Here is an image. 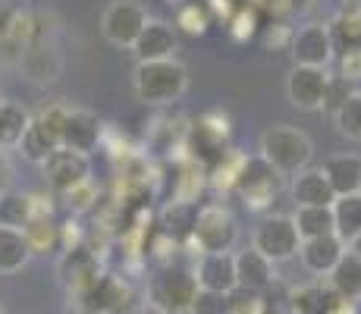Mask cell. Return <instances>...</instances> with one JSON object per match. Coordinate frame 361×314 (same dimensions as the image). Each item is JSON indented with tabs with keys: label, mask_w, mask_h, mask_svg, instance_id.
Masks as SVG:
<instances>
[{
	"label": "cell",
	"mask_w": 361,
	"mask_h": 314,
	"mask_svg": "<svg viewBox=\"0 0 361 314\" xmlns=\"http://www.w3.org/2000/svg\"><path fill=\"white\" fill-rule=\"evenodd\" d=\"M345 97H349V85H345L343 79H336V76H333V79H330V88H327V101H324V110L336 114L339 104H343Z\"/></svg>",
	"instance_id": "obj_40"
},
{
	"label": "cell",
	"mask_w": 361,
	"mask_h": 314,
	"mask_svg": "<svg viewBox=\"0 0 361 314\" xmlns=\"http://www.w3.org/2000/svg\"><path fill=\"white\" fill-rule=\"evenodd\" d=\"M126 314H164V311H157L154 305H138V308H129Z\"/></svg>",
	"instance_id": "obj_44"
},
{
	"label": "cell",
	"mask_w": 361,
	"mask_h": 314,
	"mask_svg": "<svg viewBox=\"0 0 361 314\" xmlns=\"http://www.w3.org/2000/svg\"><path fill=\"white\" fill-rule=\"evenodd\" d=\"M38 38H41L38 16L29 10H13L10 23H6V41H13L16 47H32L38 44Z\"/></svg>",
	"instance_id": "obj_31"
},
{
	"label": "cell",
	"mask_w": 361,
	"mask_h": 314,
	"mask_svg": "<svg viewBox=\"0 0 361 314\" xmlns=\"http://www.w3.org/2000/svg\"><path fill=\"white\" fill-rule=\"evenodd\" d=\"M330 79L333 76L327 73V69L293 66V73H289V79H286V95L298 110H324Z\"/></svg>",
	"instance_id": "obj_14"
},
{
	"label": "cell",
	"mask_w": 361,
	"mask_h": 314,
	"mask_svg": "<svg viewBox=\"0 0 361 314\" xmlns=\"http://www.w3.org/2000/svg\"><path fill=\"white\" fill-rule=\"evenodd\" d=\"M0 104H4V97H0Z\"/></svg>",
	"instance_id": "obj_48"
},
{
	"label": "cell",
	"mask_w": 361,
	"mask_h": 314,
	"mask_svg": "<svg viewBox=\"0 0 361 314\" xmlns=\"http://www.w3.org/2000/svg\"><path fill=\"white\" fill-rule=\"evenodd\" d=\"M192 274H195V280H198V289L224 292V296H230L233 289H239L233 255H198Z\"/></svg>",
	"instance_id": "obj_16"
},
{
	"label": "cell",
	"mask_w": 361,
	"mask_h": 314,
	"mask_svg": "<svg viewBox=\"0 0 361 314\" xmlns=\"http://www.w3.org/2000/svg\"><path fill=\"white\" fill-rule=\"evenodd\" d=\"M252 35H255V13L242 10L239 16L233 19V38L245 41V38H252Z\"/></svg>",
	"instance_id": "obj_41"
},
{
	"label": "cell",
	"mask_w": 361,
	"mask_h": 314,
	"mask_svg": "<svg viewBox=\"0 0 361 314\" xmlns=\"http://www.w3.org/2000/svg\"><path fill=\"white\" fill-rule=\"evenodd\" d=\"M129 283L120 274H101L88 289L79 296V311L82 314H120L123 305L129 302Z\"/></svg>",
	"instance_id": "obj_11"
},
{
	"label": "cell",
	"mask_w": 361,
	"mask_h": 314,
	"mask_svg": "<svg viewBox=\"0 0 361 314\" xmlns=\"http://www.w3.org/2000/svg\"><path fill=\"white\" fill-rule=\"evenodd\" d=\"M176 25H179L183 32H189V35H204L207 25H211L207 6H204V4H185V6H179Z\"/></svg>",
	"instance_id": "obj_33"
},
{
	"label": "cell",
	"mask_w": 361,
	"mask_h": 314,
	"mask_svg": "<svg viewBox=\"0 0 361 314\" xmlns=\"http://www.w3.org/2000/svg\"><path fill=\"white\" fill-rule=\"evenodd\" d=\"M32 248L23 229L0 227V274H19L29 264Z\"/></svg>",
	"instance_id": "obj_23"
},
{
	"label": "cell",
	"mask_w": 361,
	"mask_h": 314,
	"mask_svg": "<svg viewBox=\"0 0 361 314\" xmlns=\"http://www.w3.org/2000/svg\"><path fill=\"white\" fill-rule=\"evenodd\" d=\"M261 157L280 176H295V173L308 170L311 157H314V145L295 126H270L261 135Z\"/></svg>",
	"instance_id": "obj_2"
},
{
	"label": "cell",
	"mask_w": 361,
	"mask_h": 314,
	"mask_svg": "<svg viewBox=\"0 0 361 314\" xmlns=\"http://www.w3.org/2000/svg\"><path fill=\"white\" fill-rule=\"evenodd\" d=\"M148 13L138 0H114L101 13V35L116 47H132L142 29L148 25Z\"/></svg>",
	"instance_id": "obj_8"
},
{
	"label": "cell",
	"mask_w": 361,
	"mask_h": 314,
	"mask_svg": "<svg viewBox=\"0 0 361 314\" xmlns=\"http://www.w3.org/2000/svg\"><path fill=\"white\" fill-rule=\"evenodd\" d=\"M280 188H283V176L267 160L261 155L245 157V164H242V170H239V179H235V192L242 195L245 207H252V211H267Z\"/></svg>",
	"instance_id": "obj_6"
},
{
	"label": "cell",
	"mask_w": 361,
	"mask_h": 314,
	"mask_svg": "<svg viewBox=\"0 0 361 314\" xmlns=\"http://www.w3.org/2000/svg\"><path fill=\"white\" fill-rule=\"evenodd\" d=\"M330 289L343 296L345 302H361V261L352 251L339 258V264L330 274Z\"/></svg>",
	"instance_id": "obj_24"
},
{
	"label": "cell",
	"mask_w": 361,
	"mask_h": 314,
	"mask_svg": "<svg viewBox=\"0 0 361 314\" xmlns=\"http://www.w3.org/2000/svg\"><path fill=\"white\" fill-rule=\"evenodd\" d=\"M35 220V198L29 192H10L0 195V227L10 229H25Z\"/></svg>",
	"instance_id": "obj_25"
},
{
	"label": "cell",
	"mask_w": 361,
	"mask_h": 314,
	"mask_svg": "<svg viewBox=\"0 0 361 314\" xmlns=\"http://www.w3.org/2000/svg\"><path fill=\"white\" fill-rule=\"evenodd\" d=\"M339 10H361V0H339Z\"/></svg>",
	"instance_id": "obj_45"
},
{
	"label": "cell",
	"mask_w": 361,
	"mask_h": 314,
	"mask_svg": "<svg viewBox=\"0 0 361 314\" xmlns=\"http://www.w3.org/2000/svg\"><path fill=\"white\" fill-rule=\"evenodd\" d=\"M189 314H230V296H224V292L198 289V296H195V302H192Z\"/></svg>",
	"instance_id": "obj_35"
},
{
	"label": "cell",
	"mask_w": 361,
	"mask_h": 314,
	"mask_svg": "<svg viewBox=\"0 0 361 314\" xmlns=\"http://www.w3.org/2000/svg\"><path fill=\"white\" fill-rule=\"evenodd\" d=\"M293 311L295 314H324V292L317 286H305L293 292Z\"/></svg>",
	"instance_id": "obj_37"
},
{
	"label": "cell",
	"mask_w": 361,
	"mask_h": 314,
	"mask_svg": "<svg viewBox=\"0 0 361 314\" xmlns=\"http://www.w3.org/2000/svg\"><path fill=\"white\" fill-rule=\"evenodd\" d=\"M198 220V205L195 201H179L173 198L161 211V229L170 239H192V229Z\"/></svg>",
	"instance_id": "obj_22"
},
{
	"label": "cell",
	"mask_w": 361,
	"mask_h": 314,
	"mask_svg": "<svg viewBox=\"0 0 361 314\" xmlns=\"http://www.w3.org/2000/svg\"><path fill=\"white\" fill-rule=\"evenodd\" d=\"M104 274V264H101V258H98V251H92L88 246H75V248H69L60 255V261H57V277H60V283L66 286L73 296H79L82 289H88L98 277Z\"/></svg>",
	"instance_id": "obj_13"
},
{
	"label": "cell",
	"mask_w": 361,
	"mask_h": 314,
	"mask_svg": "<svg viewBox=\"0 0 361 314\" xmlns=\"http://www.w3.org/2000/svg\"><path fill=\"white\" fill-rule=\"evenodd\" d=\"M138 63H157V60H173L179 51V38L176 29L164 19H148V25L142 29L138 41L132 44Z\"/></svg>",
	"instance_id": "obj_15"
},
{
	"label": "cell",
	"mask_w": 361,
	"mask_h": 314,
	"mask_svg": "<svg viewBox=\"0 0 361 314\" xmlns=\"http://www.w3.org/2000/svg\"><path fill=\"white\" fill-rule=\"evenodd\" d=\"M63 114H66L63 104H51V107H44L38 116H32L29 129H25L23 142H19V151L25 155V160H32V164L41 167L47 157L54 155V151L60 148Z\"/></svg>",
	"instance_id": "obj_7"
},
{
	"label": "cell",
	"mask_w": 361,
	"mask_h": 314,
	"mask_svg": "<svg viewBox=\"0 0 361 314\" xmlns=\"http://www.w3.org/2000/svg\"><path fill=\"white\" fill-rule=\"evenodd\" d=\"M289 51H293L295 66L327 69L336 60V44H333V35L324 23H305L302 29H295Z\"/></svg>",
	"instance_id": "obj_9"
},
{
	"label": "cell",
	"mask_w": 361,
	"mask_h": 314,
	"mask_svg": "<svg viewBox=\"0 0 361 314\" xmlns=\"http://www.w3.org/2000/svg\"><path fill=\"white\" fill-rule=\"evenodd\" d=\"M195 296L198 280L192 267H183V264H164L148 283V305H154L164 314H189Z\"/></svg>",
	"instance_id": "obj_3"
},
{
	"label": "cell",
	"mask_w": 361,
	"mask_h": 314,
	"mask_svg": "<svg viewBox=\"0 0 361 314\" xmlns=\"http://www.w3.org/2000/svg\"><path fill=\"white\" fill-rule=\"evenodd\" d=\"M298 246H302L298 229H295L293 217H286V214H267V217L255 227L252 248L261 251L270 264H283V261H289V258H295Z\"/></svg>",
	"instance_id": "obj_5"
},
{
	"label": "cell",
	"mask_w": 361,
	"mask_h": 314,
	"mask_svg": "<svg viewBox=\"0 0 361 314\" xmlns=\"http://www.w3.org/2000/svg\"><path fill=\"white\" fill-rule=\"evenodd\" d=\"M29 123H32V114L25 107L10 104V101L0 104V148L4 151L6 148H19V142H23Z\"/></svg>",
	"instance_id": "obj_26"
},
{
	"label": "cell",
	"mask_w": 361,
	"mask_h": 314,
	"mask_svg": "<svg viewBox=\"0 0 361 314\" xmlns=\"http://www.w3.org/2000/svg\"><path fill=\"white\" fill-rule=\"evenodd\" d=\"M0 314H4V305H0Z\"/></svg>",
	"instance_id": "obj_47"
},
{
	"label": "cell",
	"mask_w": 361,
	"mask_h": 314,
	"mask_svg": "<svg viewBox=\"0 0 361 314\" xmlns=\"http://www.w3.org/2000/svg\"><path fill=\"white\" fill-rule=\"evenodd\" d=\"M23 233H25V239H29L32 255L60 251V223H54L51 217H35Z\"/></svg>",
	"instance_id": "obj_29"
},
{
	"label": "cell",
	"mask_w": 361,
	"mask_h": 314,
	"mask_svg": "<svg viewBox=\"0 0 361 314\" xmlns=\"http://www.w3.org/2000/svg\"><path fill=\"white\" fill-rule=\"evenodd\" d=\"M10 13H13V10L0 6V38H6V23H10Z\"/></svg>",
	"instance_id": "obj_43"
},
{
	"label": "cell",
	"mask_w": 361,
	"mask_h": 314,
	"mask_svg": "<svg viewBox=\"0 0 361 314\" xmlns=\"http://www.w3.org/2000/svg\"><path fill=\"white\" fill-rule=\"evenodd\" d=\"M189 88V69L176 57L157 60V63H138L135 66V95L138 101L151 107H166L176 104Z\"/></svg>",
	"instance_id": "obj_1"
},
{
	"label": "cell",
	"mask_w": 361,
	"mask_h": 314,
	"mask_svg": "<svg viewBox=\"0 0 361 314\" xmlns=\"http://www.w3.org/2000/svg\"><path fill=\"white\" fill-rule=\"evenodd\" d=\"M189 242L198 248V255H233V248L239 246V220L224 205L198 207Z\"/></svg>",
	"instance_id": "obj_4"
},
{
	"label": "cell",
	"mask_w": 361,
	"mask_h": 314,
	"mask_svg": "<svg viewBox=\"0 0 361 314\" xmlns=\"http://www.w3.org/2000/svg\"><path fill=\"white\" fill-rule=\"evenodd\" d=\"M333 120H336V129L343 132L345 138H352V142H361V92H349L343 104H339V110L333 114Z\"/></svg>",
	"instance_id": "obj_32"
},
{
	"label": "cell",
	"mask_w": 361,
	"mask_h": 314,
	"mask_svg": "<svg viewBox=\"0 0 361 314\" xmlns=\"http://www.w3.org/2000/svg\"><path fill=\"white\" fill-rule=\"evenodd\" d=\"M233 261H235V280H239V289L264 292L270 283H274V264H270L261 251H255V248L235 251Z\"/></svg>",
	"instance_id": "obj_19"
},
{
	"label": "cell",
	"mask_w": 361,
	"mask_h": 314,
	"mask_svg": "<svg viewBox=\"0 0 361 314\" xmlns=\"http://www.w3.org/2000/svg\"><path fill=\"white\" fill-rule=\"evenodd\" d=\"M63 198H66V207L73 214H85V211H92V207L98 205V186H94V179H85L82 186L69 188Z\"/></svg>",
	"instance_id": "obj_34"
},
{
	"label": "cell",
	"mask_w": 361,
	"mask_h": 314,
	"mask_svg": "<svg viewBox=\"0 0 361 314\" xmlns=\"http://www.w3.org/2000/svg\"><path fill=\"white\" fill-rule=\"evenodd\" d=\"M289 195H293L295 207H333V201H336V192L330 188L324 170H311V167L293 176Z\"/></svg>",
	"instance_id": "obj_18"
},
{
	"label": "cell",
	"mask_w": 361,
	"mask_h": 314,
	"mask_svg": "<svg viewBox=\"0 0 361 314\" xmlns=\"http://www.w3.org/2000/svg\"><path fill=\"white\" fill-rule=\"evenodd\" d=\"M230 314H264V298H261V292L233 289V292H230Z\"/></svg>",
	"instance_id": "obj_38"
},
{
	"label": "cell",
	"mask_w": 361,
	"mask_h": 314,
	"mask_svg": "<svg viewBox=\"0 0 361 314\" xmlns=\"http://www.w3.org/2000/svg\"><path fill=\"white\" fill-rule=\"evenodd\" d=\"M336 79L349 82H361V47H349V51H339L336 57Z\"/></svg>",
	"instance_id": "obj_36"
},
{
	"label": "cell",
	"mask_w": 361,
	"mask_h": 314,
	"mask_svg": "<svg viewBox=\"0 0 361 314\" xmlns=\"http://www.w3.org/2000/svg\"><path fill=\"white\" fill-rule=\"evenodd\" d=\"M349 251L343 239H336V236H317V239H305L302 246H298V258H302L305 270L314 277H330L333 267L339 264V258Z\"/></svg>",
	"instance_id": "obj_17"
},
{
	"label": "cell",
	"mask_w": 361,
	"mask_h": 314,
	"mask_svg": "<svg viewBox=\"0 0 361 314\" xmlns=\"http://www.w3.org/2000/svg\"><path fill=\"white\" fill-rule=\"evenodd\" d=\"M104 142V123L92 110L82 107H66L63 114V129H60V148L75 151V155H92Z\"/></svg>",
	"instance_id": "obj_10"
},
{
	"label": "cell",
	"mask_w": 361,
	"mask_h": 314,
	"mask_svg": "<svg viewBox=\"0 0 361 314\" xmlns=\"http://www.w3.org/2000/svg\"><path fill=\"white\" fill-rule=\"evenodd\" d=\"M289 44H293V29H289L286 23L267 25V32H264V47H274V51H280V47H289Z\"/></svg>",
	"instance_id": "obj_39"
},
{
	"label": "cell",
	"mask_w": 361,
	"mask_h": 314,
	"mask_svg": "<svg viewBox=\"0 0 361 314\" xmlns=\"http://www.w3.org/2000/svg\"><path fill=\"white\" fill-rule=\"evenodd\" d=\"M293 223L298 229V239H317L333 233V211L330 207H295Z\"/></svg>",
	"instance_id": "obj_27"
},
{
	"label": "cell",
	"mask_w": 361,
	"mask_h": 314,
	"mask_svg": "<svg viewBox=\"0 0 361 314\" xmlns=\"http://www.w3.org/2000/svg\"><path fill=\"white\" fill-rule=\"evenodd\" d=\"M41 173H44V183L54 188L57 195H66L69 188L82 186L85 179H92V160L85 155H75V151L57 148L51 157L41 164Z\"/></svg>",
	"instance_id": "obj_12"
},
{
	"label": "cell",
	"mask_w": 361,
	"mask_h": 314,
	"mask_svg": "<svg viewBox=\"0 0 361 314\" xmlns=\"http://www.w3.org/2000/svg\"><path fill=\"white\" fill-rule=\"evenodd\" d=\"M330 211H333V236L343 239L345 246H352L361 236V192L339 195Z\"/></svg>",
	"instance_id": "obj_21"
},
{
	"label": "cell",
	"mask_w": 361,
	"mask_h": 314,
	"mask_svg": "<svg viewBox=\"0 0 361 314\" xmlns=\"http://www.w3.org/2000/svg\"><path fill=\"white\" fill-rule=\"evenodd\" d=\"M23 69L35 82H54L60 76V60L54 57V51H47V47L32 44V47H25V54H23Z\"/></svg>",
	"instance_id": "obj_28"
},
{
	"label": "cell",
	"mask_w": 361,
	"mask_h": 314,
	"mask_svg": "<svg viewBox=\"0 0 361 314\" xmlns=\"http://www.w3.org/2000/svg\"><path fill=\"white\" fill-rule=\"evenodd\" d=\"M327 29L333 35V44L343 51L361 47V10H339Z\"/></svg>",
	"instance_id": "obj_30"
},
{
	"label": "cell",
	"mask_w": 361,
	"mask_h": 314,
	"mask_svg": "<svg viewBox=\"0 0 361 314\" xmlns=\"http://www.w3.org/2000/svg\"><path fill=\"white\" fill-rule=\"evenodd\" d=\"M10 188H13V164L6 157V151L0 148V195L10 192Z\"/></svg>",
	"instance_id": "obj_42"
},
{
	"label": "cell",
	"mask_w": 361,
	"mask_h": 314,
	"mask_svg": "<svg viewBox=\"0 0 361 314\" xmlns=\"http://www.w3.org/2000/svg\"><path fill=\"white\" fill-rule=\"evenodd\" d=\"M321 170H324V176H327L330 188L336 192V198L339 195L361 192V157L358 155H336V157H330Z\"/></svg>",
	"instance_id": "obj_20"
},
{
	"label": "cell",
	"mask_w": 361,
	"mask_h": 314,
	"mask_svg": "<svg viewBox=\"0 0 361 314\" xmlns=\"http://www.w3.org/2000/svg\"><path fill=\"white\" fill-rule=\"evenodd\" d=\"M349 251H352V255H355L358 261H361V236H358V239H355V242H352V246H349Z\"/></svg>",
	"instance_id": "obj_46"
}]
</instances>
